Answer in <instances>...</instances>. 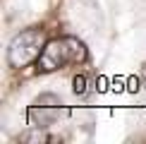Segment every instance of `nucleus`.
<instances>
[{"label":"nucleus","mask_w":146,"mask_h":144,"mask_svg":"<svg viewBox=\"0 0 146 144\" xmlns=\"http://www.w3.org/2000/svg\"><path fill=\"white\" fill-rule=\"evenodd\" d=\"M144 75H146V67H144Z\"/></svg>","instance_id":"obj_6"},{"label":"nucleus","mask_w":146,"mask_h":144,"mask_svg":"<svg viewBox=\"0 0 146 144\" xmlns=\"http://www.w3.org/2000/svg\"><path fill=\"white\" fill-rule=\"evenodd\" d=\"M60 115H65V108H62V101L55 94H41L27 111L29 125L36 130H43L48 125H53Z\"/></svg>","instance_id":"obj_3"},{"label":"nucleus","mask_w":146,"mask_h":144,"mask_svg":"<svg viewBox=\"0 0 146 144\" xmlns=\"http://www.w3.org/2000/svg\"><path fill=\"white\" fill-rule=\"evenodd\" d=\"M86 60V48L74 36H62V39H53L46 43L43 53L38 58V72H55L67 65H77Z\"/></svg>","instance_id":"obj_1"},{"label":"nucleus","mask_w":146,"mask_h":144,"mask_svg":"<svg viewBox=\"0 0 146 144\" xmlns=\"http://www.w3.org/2000/svg\"><path fill=\"white\" fill-rule=\"evenodd\" d=\"M46 48V31L38 27L24 29L22 34H17L12 39V43L7 48V63L10 67H27L31 65L36 58H41Z\"/></svg>","instance_id":"obj_2"},{"label":"nucleus","mask_w":146,"mask_h":144,"mask_svg":"<svg viewBox=\"0 0 146 144\" xmlns=\"http://www.w3.org/2000/svg\"><path fill=\"white\" fill-rule=\"evenodd\" d=\"M50 137L43 135V132H29V135H22V142H48Z\"/></svg>","instance_id":"obj_5"},{"label":"nucleus","mask_w":146,"mask_h":144,"mask_svg":"<svg viewBox=\"0 0 146 144\" xmlns=\"http://www.w3.org/2000/svg\"><path fill=\"white\" fill-rule=\"evenodd\" d=\"M91 91V79L89 77H74V94L77 96H84V94H89Z\"/></svg>","instance_id":"obj_4"}]
</instances>
